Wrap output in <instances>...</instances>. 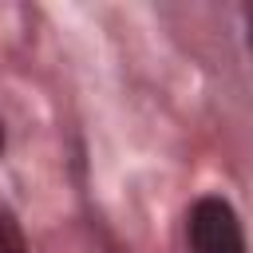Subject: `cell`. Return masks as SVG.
<instances>
[{"instance_id": "1", "label": "cell", "mask_w": 253, "mask_h": 253, "mask_svg": "<svg viewBox=\"0 0 253 253\" xmlns=\"http://www.w3.org/2000/svg\"><path fill=\"white\" fill-rule=\"evenodd\" d=\"M190 253H245V233L225 198H198L186 221Z\"/></svg>"}, {"instance_id": "2", "label": "cell", "mask_w": 253, "mask_h": 253, "mask_svg": "<svg viewBox=\"0 0 253 253\" xmlns=\"http://www.w3.org/2000/svg\"><path fill=\"white\" fill-rule=\"evenodd\" d=\"M0 253H28L24 229H20L12 210H0Z\"/></svg>"}, {"instance_id": "3", "label": "cell", "mask_w": 253, "mask_h": 253, "mask_svg": "<svg viewBox=\"0 0 253 253\" xmlns=\"http://www.w3.org/2000/svg\"><path fill=\"white\" fill-rule=\"evenodd\" d=\"M245 36H249V51H253V4L245 8Z\"/></svg>"}, {"instance_id": "4", "label": "cell", "mask_w": 253, "mask_h": 253, "mask_svg": "<svg viewBox=\"0 0 253 253\" xmlns=\"http://www.w3.org/2000/svg\"><path fill=\"white\" fill-rule=\"evenodd\" d=\"M0 142H4V134H0Z\"/></svg>"}, {"instance_id": "5", "label": "cell", "mask_w": 253, "mask_h": 253, "mask_svg": "<svg viewBox=\"0 0 253 253\" xmlns=\"http://www.w3.org/2000/svg\"><path fill=\"white\" fill-rule=\"evenodd\" d=\"M115 253H119V249H115Z\"/></svg>"}]
</instances>
